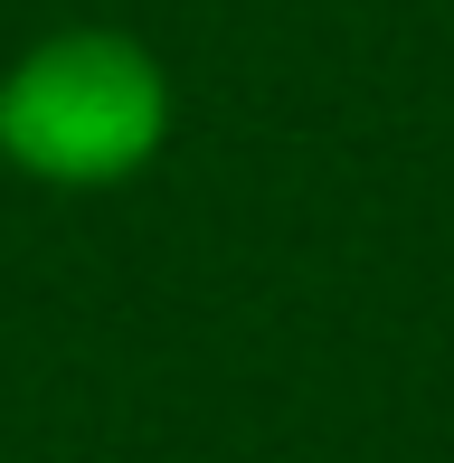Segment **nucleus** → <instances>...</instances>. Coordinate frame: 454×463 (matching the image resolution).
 <instances>
[{"mask_svg":"<svg viewBox=\"0 0 454 463\" xmlns=\"http://www.w3.org/2000/svg\"><path fill=\"white\" fill-rule=\"evenodd\" d=\"M171 142V67L152 38L76 19L0 67V171L38 189H123Z\"/></svg>","mask_w":454,"mask_h":463,"instance_id":"f257e3e1","label":"nucleus"}]
</instances>
